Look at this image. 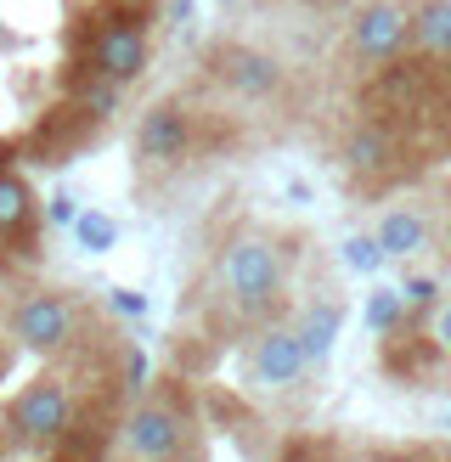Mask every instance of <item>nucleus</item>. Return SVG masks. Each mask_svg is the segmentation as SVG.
<instances>
[{
	"label": "nucleus",
	"mask_w": 451,
	"mask_h": 462,
	"mask_svg": "<svg viewBox=\"0 0 451 462\" xmlns=\"http://www.w3.org/2000/svg\"><path fill=\"white\" fill-rule=\"evenodd\" d=\"M51 215H57V220H74V198H68V192L51 198Z\"/></svg>",
	"instance_id": "obj_22"
},
{
	"label": "nucleus",
	"mask_w": 451,
	"mask_h": 462,
	"mask_svg": "<svg viewBox=\"0 0 451 462\" xmlns=\"http://www.w3.org/2000/svg\"><path fill=\"white\" fill-rule=\"evenodd\" d=\"M373 243H378V254H418L428 243V220L418 209H406V203H395V209H383Z\"/></svg>",
	"instance_id": "obj_15"
},
{
	"label": "nucleus",
	"mask_w": 451,
	"mask_h": 462,
	"mask_svg": "<svg viewBox=\"0 0 451 462\" xmlns=\"http://www.w3.org/2000/svg\"><path fill=\"white\" fill-rule=\"evenodd\" d=\"M74 243L85 254H107L113 243H119V226H113L107 215H97V209H85V215H74Z\"/></svg>",
	"instance_id": "obj_16"
},
{
	"label": "nucleus",
	"mask_w": 451,
	"mask_h": 462,
	"mask_svg": "<svg viewBox=\"0 0 451 462\" xmlns=\"http://www.w3.org/2000/svg\"><path fill=\"white\" fill-rule=\"evenodd\" d=\"M0 248L40 260V198L23 175L0 170Z\"/></svg>",
	"instance_id": "obj_10"
},
{
	"label": "nucleus",
	"mask_w": 451,
	"mask_h": 462,
	"mask_svg": "<svg viewBox=\"0 0 451 462\" xmlns=\"http://www.w3.org/2000/svg\"><path fill=\"white\" fill-rule=\"evenodd\" d=\"M345 265H350V271H378L383 254H378L373 237H350V243H345Z\"/></svg>",
	"instance_id": "obj_18"
},
{
	"label": "nucleus",
	"mask_w": 451,
	"mask_h": 462,
	"mask_svg": "<svg viewBox=\"0 0 451 462\" xmlns=\"http://www.w3.org/2000/svg\"><path fill=\"white\" fill-rule=\"evenodd\" d=\"M68 411H74V389H68L62 373H45L34 378L23 395L12 401V423H17V440L40 451V446H57V434L68 429Z\"/></svg>",
	"instance_id": "obj_7"
},
{
	"label": "nucleus",
	"mask_w": 451,
	"mask_h": 462,
	"mask_svg": "<svg viewBox=\"0 0 451 462\" xmlns=\"http://www.w3.org/2000/svg\"><path fill=\"white\" fill-rule=\"evenodd\" d=\"M412 57L451 62V0H418L412 6Z\"/></svg>",
	"instance_id": "obj_13"
},
{
	"label": "nucleus",
	"mask_w": 451,
	"mask_h": 462,
	"mask_svg": "<svg viewBox=\"0 0 451 462\" xmlns=\"http://www.w3.org/2000/svg\"><path fill=\"white\" fill-rule=\"evenodd\" d=\"M423 147L418 142H406V135L395 130H383L373 119H361L350 135H345V152H338V170H345V187L355 198H378V192H390L400 187V180H412L423 170Z\"/></svg>",
	"instance_id": "obj_1"
},
{
	"label": "nucleus",
	"mask_w": 451,
	"mask_h": 462,
	"mask_svg": "<svg viewBox=\"0 0 451 462\" xmlns=\"http://www.w3.org/2000/svg\"><path fill=\"white\" fill-rule=\"evenodd\" d=\"M435 293H440V288H435V276H412V282H406V293H400V299L412 305V321H418L428 305H435Z\"/></svg>",
	"instance_id": "obj_19"
},
{
	"label": "nucleus",
	"mask_w": 451,
	"mask_h": 462,
	"mask_svg": "<svg viewBox=\"0 0 451 462\" xmlns=\"http://www.w3.org/2000/svg\"><path fill=\"white\" fill-rule=\"evenodd\" d=\"M338 328H345V305H333V299H316V305H305V310H299V328H293L305 361H322V356L333 350Z\"/></svg>",
	"instance_id": "obj_14"
},
{
	"label": "nucleus",
	"mask_w": 451,
	"mask_h": 462,
	"mask_svg": "<svg viewBox=\"0 0 451 462\" xmlns=\"http://www.w3.org/2000/svg\"><path fill=\"white\" fill-rule=\"evenodd\" d=\"M400 321H406V299H400L395 288H378V293L367 299V328H373L378 338H390Z\"/></svg>",
	"instance_id": "obj_17"
},
{
	"label": "nucleus",
	"mask_w": 451,
	"mask_h": 462,
	"mask_svg": "<svg viewBox=\"0 0 451 462\" xmlns=\"http://www.w3.org/2000/svg\"><path fill=\"white\" fill-rule=\"evenodd\" d=\"M97 135H102V119L90 107H79V102H57V107H45L40 113V125L23 135V152H29V164H68V158H79V152H90L97 147Z\"/></svg>",
	"instance_id": "obj_4"
},
{
	"label": "nucleus",
	"mask_w": 451,
	"mask_h": 462,
	"mask_svg": "<svg viewBox=\"0 0 451 462\" xmlns=\"http://www.w3.org/2000/svg\"><path fill=\"white\" fill-rule=\"evenodd\" d=\"M412 51V6L406 0H373L350 23V57L367 68H390Z\"/></svg>",
	"instance_id": "obj_5"
},
{
	"label": "nucleus",
	"mask_w": 451,
	"mask_h": 462,
	"mask_svg": "<svg viewBox=\"0 0 451 462\" xmlns=\"http://www.w3.org/2000/svg\"><path fill=\"white\" fill-rule=\"evenodd\" d=\"M220 282L237 299L243 316H271L282 310V254L271 237H237L220 260Z\"/></svg>",
	"instance_id": "obj_3"
},
{
	"label": "nucleus",
	"mask_w": 451,
	"mask_h": 462,
	"mask_svg": "<svg viewBox=\"0 0 451 462\" xmlns=\"http://www.w3.org/2000/svg\"><path fill=\"white\" fill-rule=\"evenodd\" d=\"M209 74L220 85H232L243 102H277L282 97V62L271 51H254V45H237V40H220L209 51Z\"/></svg>",
	"instance_id": "obj_8"
},
{
	"label": "nucleus",
	"mask_w": 451,
	"mask_h": 462,
	"mask_svg": "<svg viewBox=\"0 0 451 462\" xmlns=\"http://www.w3.org/2000/svg\"><path fill=\"white\" fill-rule=\"evenodd\" d=\"M130 6H142V12H152V6H158V0H130Z\"/></svg>",
	"instance_id": "obj_23"
},
{
	"label": "nucleus",
	"mask_w": 451,
	"mask_h": 462,
	"mask_svg": "<svg viewBox=\"0 0 451 462\" xmlns=\"http://www.w3.org/2000/svg\"><path fill=\"white\" fill-rule=\"evenodd\" d=\"M192 152H198V119H192V107L180 102V97L152 102L142 113V125H135V158H142L147 170H170V164H180V158H192Z\"/></svg>",
	"instance_id": "obj_6"
},
{
	"label": "nucleus",
	"mask_w": 451,
	"mask_h": 462,
	"mask_svg": "<svg viewBox=\"0 0 451 462\" xmlns=\"http://www.w3.org/2000/svg\"><path fill=\"white\" fill-rule=\"evenodd\" d=\"M113 310H124V316H142V293L119 288V293H113Z\"/></svg>",
	"instance_id": "obj_21"
},
{
	"label": "nucleus",
	"mask_w": 451,
	"mask_h": 462,
	"mask_svg": "<svg viewBox=\"0 0 451 462\" xmlns=\"http://www.w3.org/2000/svg\"><path fill=\"white\" fill-rule=\"evenodd\" d=\"M305 350H299V338H293L288 328H271L260 344H254V356H248V378L265 383V389H288L293 378L305 373Z\"/></svg>",
	"instance_id": "obj_12"
},
{
	"label": "nucleus",
	"mask_w": 451,
	"mask_h": 462,
	"mask_svg": "<svg viewBox=\"0 0 451 462\" xmlns=\"http://www.w3.org/2000/svg\"><path fill=\"white\" fill-rule=\"evenodd\" d=\"M74 321H79V299H68V293H23L12 305V333H17V344H29V350H57V344H68Z\"/></svg>",
	"instance_id": "obj_9"
},
{
	"label": "nucleus",
	"mask_w": 451,
	"mask_h": 462,
	"mask_svg": "<svg viewBox=\"0 0 451 462\" xmlns=\"http://www.w3.org/2000/svg\"><path fill=\"white\" fill-rule=\"evenodd\" d=\"M428 338L440 344V356H451V299L440 305V316H435V333H428Z\"/></svg>",
	"instance_id": "obj_20"
},
{
	"label": "nucleus",
	"mask_w": 451,
	"mask_h": 462,
	"mask_svg": "<svg viewBox=\"0 0 451 462\" xmlns=\"http://www.w3.org/2000/svg\"><path fill=\"white\" fill-rule=\"evenodd\" d=\"M378 361H383V373L395 383H418V378H428L440 366V344L428 333H418V328H395L390 338H378Z\"/></svg>",
	"instance_id": "obj_11"
},
{
	"label": "nucleus",
	"mask_w": 451,
	"mask_h": 462,
	"mask_svg": "<svg viewBox=\"0 0 451 462\" xmlns=\"http://www.w3.org/2000/svg\"><path fill=\"white\" fill-rule=\"evenodd\" d=\"M113 434H119V378H97L74 395V411H68V429L51 446V462H107Z\"/></svg>",
	"instance_id": "obj_2"
}]
</instances>
